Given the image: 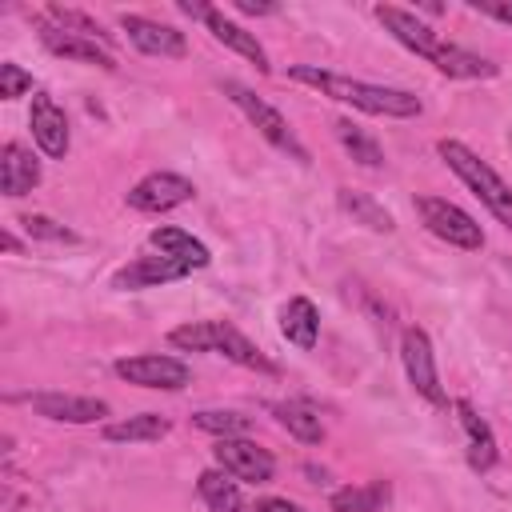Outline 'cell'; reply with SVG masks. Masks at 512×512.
Returning <instances> with one entry per match:
<instances>
[{
    "mask_svg": "<svg viewBox=\"0 0 512 512\" xmlns=\"http://www.w3.org/2000/svg\"><path fill=\"white\" fill-rule=\"evenodd\" d=\"M196 488H200V500H204L212 512H240V508H244L240 484H236L224 468H208V472H200Z\"/></svg>",
    "mask_w": 512,
    "mask_h": 512,
    "instance_id": "7402d4cb",
    "label": "cell"
},
{
    "mask_svg": "<svg viewBox=\"0 0 512 512\" xmlns=\"http://www.w3.org/2000/svg\"><path fill=\"white\" fill-rule=\"evenodd\" d=\"M456 416H460V424H464V432H468V464L472 468H492L496 464V440H492V428L476 416V408L468 404V400H456Z\"/></svg>",
    "mask_w": 512,
    "mask_h": 512,
    "instance_id": "ffe728a7",
    "label": "cell"
},
{
    "mask_svg": "<svg viewBox=\"0 0 512 512\" xmlns=\"http://www.w3.org/2000/svg\"><path fill=\"white\" fill-rule=\"evenodd\" d=\"M168 436V420L156 416V412H140V416H128V420H116L104 428V440L108 444H152Z\"/></svg>",
    "mask_w": 512,
    "mask_h": 512,
    "instance_id": "44dd1931",
    "label": "cell"
},
{
    "mask_svg": "<svg viewBox=\"0 0 512 512\" xmlns=\"http://www.w3.org/2000/svg\"><path fill=\"white\" fill-rule=\"evenodd\" d=\"M0 244H4V248H8V252H16V248H20V240H16V236H12V232H4V236H0Z\"/></svg>",
    "mask_w": 512,
    "mask_h": 512,
    "instance_id": "d590c367",
    "label": "cell"
},
{
    "mask_svg": "<svg viewBox=\"0 0 512 512\" xmlns=\"http://www.w3.org/2000/svg\"><path fill=\"white\" fill-rule=\"evenodd\" d=\"M36 184H40V164H36V156H32L24 144L8 140L4 152H0V188H4V196H24V192H32Z\"/></svg>",
    "mask_w": 512,
    "mask_h": 512,
    "instance_id": "2e32d148",
    "label": "cell"
},
{
    "mask_svg": "<svg viewBox=\"0 0 512 512\" xmlns=\"http://www.w3.org/2000/svg\"><path fill=\"white\" fill-rule=\"evenodd\" d=\"M272 412H276V420H280L296 440H304V444H320V440H324V424H320V416H316L304 400L272 404Z\"/></svg>",
    "mask_w": 512,
    "mask_h": 512,
    "instance_id": "d4e9b609",
    "label": "cell"
},
{
    "mask_svg": "<svg viewBox=\"0 0 512 512\" xmlns=\"http://www.w3.org/2000/svg\"><path fill=\"white\" fill-rule=\"evenodd\" d=\"M236 8L248 12V16H268V12H276V4H260V0H236Z\"/></svg>",
    "mask_w": 512,
    "mask_h": 512,
    "instance_id": "836d02e7",
    "label": "cell"
},
{
    "mask_svg": "<svg viewBox=\"0 0 512 512\" xmlns=\"http://www.w3.org/2000/svg\"><path fill=\"white\" fill-rule=\"evenodd\" d=\"M436 148H440L444 164H448V168H452V172H456V176H460V180L488 204V212L512 232V188L496 176V168H492L488 160H480L472 148H464L460 140H440Z\"/></svg>",
    "mask_w": 512,
    "mask_h": 512,
    "instance_id": "3957f363",
    "label": "cell"
},
{
    "mask_svg": "<svg viewBox=\"0 0 512 512\" xmlns=\"http://www.w3.org/2000/svg\"><path fill=\"white\" fill-rule=\"evenodd\" d=\"M192 424L204 428V432H212V436H244V432L252 428V420H248L244 412H220V408H204V412H196Z\"/></svg>",
    "mask_w": 512,
    "mask_h": 512,
    "instance_id": "83f0119b",
    "label": "cell"
},
{
    "mask_svg": "<svg viewBox=\"0 0 512 512\" xmlns=\"http://www.w3.org/2000/svg\"><path fill=\"white\" fill-rule=\"evenodd\" d=\"M376 20H380L404 48H412V52L424 56V60H436L440 48H444V40H440L424 20H416V12H404V8H396V4H380V8H376Z\"/></svg>",
    "mask_w": 512,
    "mask_h": 512,
    "instance_id": "30bf717a",
    "label": "cell"
},
{
    "mask_svg": "<svg viewBox=\"0 0 512 512\" xmlns=\"http://www.w3.org/2000/svg\"><path fill=\"white\" fill-rule=\"evenodd\" d=\"M432 64H436L444 76H460V80H488V76H496V64H492V60H484V56L460 48V44H444Z\"/></svg>",
    "mask_w": 512,
    "mask_h": 512,
    "instance_id": "cb8c5ba5",
    "label": "cell"
},
{
    "mask_svg": "<svg viewBox=\"0 0 512 512\" xmlns=\"http://www.w3.org/2000/svg\"><path fill=\"white\" fill-rule=\"evenodd\" d=\"M168 340L176 344V348H184V352H220V356H228L232 364H240V368H256V372H276V364L248 340V336H240L232 324H224V320H200V324H180V328H172L168 332Z\"/></svg>",
    "mask_w": 512,
    "mask_h": 512,
    "instance_id": "7a4b0ae2",
    "label": "cell"
},
{
    "mask_svg": "<svg viewBox=\"0 0 512 512\" xmlns=\"http://www.w3.org/2000/svg\"><path fill=\"white\" fill-rule=\"evenodd\" d=\"M224 96H228V100H232V104H236V108H240V112L252 120V128H256V132H260V136H264V140H268L276 152L292 156L296 164H308V160H312V156H308V148L300 144V136L292 132V124H288V120H284V116H280V112H276V108H272L264 96H256L252 88L232 84V80L224 84Z\"/></svg>",
    "mask_w": 512,
    "mask_h": 512,
    "instance_id": "277c9868",
    "label": "cell"
},
{
    "mask_svg": "<svg viewBox=\"0 0 512 512\" xmlns=\"http://www.w3.org/2000/svg\"><path fill=\"white\" fill-rule=\"evenodd\" d=\"M148 244L160 252V256H172L176 264H184V268H208V248L196 240V236H188V232H180V228H156L152 236H148Z\"/></svg>",
    "mask_w": 512,
    "mask_h": 512,
    "instance_id": "d6986e66",
    "label": "cell"
},
{
    "mask_svg": "<svg viewBox=\"0 0 512 512\" xmlns=\"http://www.w3.org/2000/svg\"><path fill=\"white\" fill-rule=\"evenodd\" d=\"M472 8L500 20V24H512V0H472Z\"/></svg>",
    "mask_w": 512,
    "mask_h": 512,
    "instance_id": "1f68e13d",
    "label": "cell"
},
{
    "mask_svg": "<svg viewBox=\"0 0 512 512\" xmlns=\"http://www.w3.org/2000/svg\"><path fill=\"white\" fill-rule=\"evenodd\" d=\"M180 12H184V16H200V20H208L212 8H208V4H196V0H180Z\"/></svg>",
    "mask_w": 512,
    "mask_h": 512,
    "instance_id": "e575fe53",
    "label": "cell"
},
{
    "mask_svg": "<svg viewBox=\"0 0 512 512\" xmlns=\"http://www.w3.org/2000/svg\"><path fill=\"white\" fill-rule=\"evenodd\" d=\"M204 24H208V32H212L224 48L240 52L244 60H252V64H256V72H268V56H264V48H260V40H256L252 32H244L236 20H228V16H224V12H216V8L208 12V20H204Z\"/></svg>",
    "mask_w": 512,
    "mask_h": 512,
    "instance_id": "e0dca14e",
    "label": "cell"
},
{
    "mask_svg": "<svg viewBox=\"0 0 512 512\" xmlns=\"http://www.w3.org/2000/svg\"><path fill=\"white\" fill-rule=\"evenodd\" d=\"M40 40L48 52L64 56V60H76V64H92V68H116V56L100 44V40H88V36H76V32H64L56 28L52 20H40Z\"/></svg>",
    "mask_w": 512,
    "mask_h": 512,
    "instance_id": "8fae6325",
    "label": "cell"
},
{
    "mask_svg": "<svg viewBox=\"0 0 512 512\" xmlns=\"http://www.w3.org/2000/svg\"><path fill=\"white\" fill-rule=\"evenodd\" d=\"M28 88H32V72H24L20 64L4 60V64H0V96H4V100H16V96H24Z\"/></svg>",
    "mask_w": 512,
    "mask_h": 512,
    "instance_id": "4dcf8cb0",
    "label": "cell"
},
{
    "mask_svg": "<svg viewBox=\"0 0 512 512\" xmlns=\"http://www.w3.org/2000/svg\"><path fill=\"white\" fill-rule=\"evenodd\" d=\"M32 412L48 416V420H60V424H92V420H104L108 416V404L96 400V396H68V392H36L28 396Z\"/></svg>",
    "mask_w": 512,
    "mask_h": 512,
    "instance_id": "7c38bea8",
    "label": "cell"
},
{
    "mask_svg": "<svg viewBox=\"0 0 512 512\" xmlns=\"http://www.w3.org/2000/svg\"><path fill=\"white\" fill-rule=\"evenodd\" d=\"M48 20H52L56 28H64V32H76V36H88V40H108V32H104L92 16H84V12H72V8L48 4Z\"/></svg>",
    "mask_w": 512,
    "mask_h": 512,
    "instance_id": "f1b7e54d",
    "label": "cell"
},
{
    "mask_svg": "<svg viewBox=\"0 0 512 512\" xmlns=\"http://www.w3.org/2000/svg\"><path fill=\"white\" fill-rule=\"evenodd\" d=\"M192 268L176 264L172 256H140L132 264H124L116 276H112V288H156V284H168V280H180L188 276Z\"/></svg>",
    "mask_w": 512,
    "mask_h": 512,
    "instance_id": "9a60e30c",
    "label": "cell"
},
{
    "mask_svg": "<svg viewBox=\"0 0 512 512\" xmlns=\"http://www.w3.org/2000/svg\"><path fill=\"white\" fill-rule=\"evenodd\" d=\"M392 488L384 480H372V484H348V488H336L328 508L332 512H380L388 504Z\"/></svg>",
    "mask_w": 512,
    "mask_h": 512,
    "instance_id": "603a6c76",
    "label": "cell"
},
{
    "mask_svg": "<svg viewBox=\"0 0 512 512\" xmlns=\"http://www.w3.org/2000/svg\"><path fill=\"white\" fill-rule=\"evenodd\" d=\"M280 332L296 344V348H316V332H320V312L312 300L304 296H292L284 308H280Z\"/></svg>",
    "mask_w": 512,
    "mask_h": 512,
    "instance_id": "ac0fdd59",
    "label": "cell"
},
{
    "mask_svg": "<svg viewBox=\"0 0 512 512\" xmlns=\"http://www.w3.org/2000/svg\"><path fill=\"white\" fill-rule=\"evenodd\" d=\"M20 224H24V232H28L32 240H52V244H76V232H72V228H64V224H56L52 216H24Z\"/></svg>",
    "mask_w": 512,
    "mask_h": 512,
    "instance_id": "f546056e",
    "label": "cell"
},
{
    "mask_svg": "<svg viewBox=\"0 0 512 512\" xmlns=\"http://www.w3.org/2000/svg\"><path fill=\"white\" fill-rule=\"evenodd\" d=\"M332 128H336V140L344 144V152H348L352 160H360L364 168H380V164H384V152H380V144H376V140H372L364 128H356L352 120H336Z\"/></svg>",
    "mask_w": 512,
    "mask_h": 512,
    "instance_id": "4316f807",
    "label": "cell"
},
{
    "mask_svg": "<svg viewBox=\"0 0 512 512\" xmlns=\"http://www.w3.org/2000/svg\"><path fill=\"white\" fill-rule=\"evenodd\" d=\"M192 192H196L192 180H184L176 172H152V176H144L140 184L128 188V204L136 212H168V208L188 204Z\"/></svg>",
    "mask_w": 512,
    "mask_h": 512,
    "instance_id": "9c48e42d",
    "label": "cell"
},
{
    "mask_svg": "<svg viewBox=\"0 0 512 512\" xmlns=\"http://www.w3.org/2000/svg\"><path fill=\"white\" fill-rule=\"evenodd\" d=\"M120 28L128 32V40L148 52V56H184V32H176L172 24H160V20H148V16H124Z\"/></svg>",
    "mask_w": 512,
    "mask_h": 512,
    "instance_id": "4fadbf2b",
    "label": "cell"
},
{
    "mask_svg": "<svg viewBox=\"0 0 512 512\" xmlns=\"http://www.w3.org/2000/svg\"><path fill=\"white\" fill-rule=\"evenodd\" d=\"M28 120H32V140L44 148V156L60 160V156L68 152V120H64V112H60L44 92H36Z\"/></svg>",
    "mask_w": 512,
    "mask_h": 512,
    "instance_id": "5bb4252c",
    "label": "cell"
},
{
    "mask_svg": "<svg viewBox=\"0 0 512 512\" xmlns=\"http://www.w3.org/2000/svg\"><path fill=\"white\" fill-rule=\"evenodd\" d=\"M340 208H344L356 224H364V228H372V232H392V228H396V224H392V212H384L368 192L340 188Z\"/></svg>",
    "mask_w": 512,
    "mask_h": 512,
    "instance_id": "484cf974",
    "label": "cell"
},
{
    "mask_svg": "<svg viewBox=\"0 0 512 512\" xmlns=\"http://www.w3.org/2000/svg\"><path fill=\"white\" fill-rule=\"evenodd\" d=\"M116 376L128 380V384H140V388H164V392H176L192 380L188 364L176 360V356H160V352H144V356H124L116 360Z\"/></svg>",
    "mask_w": 512,
    "mask_h": 512,
    "instance_id": "8992f818",
    "label": "cell"
},
{
    "mask_svg": "<svg viewBox=\"0 0 512 512\" xmlns=\"http://www.w3.org/2000/svg\"><path fill=\"white\" fill-rule=\"evenodd\" d=\"M252 512H304L300 504H292V500H280V496H268V500H256V508Z\"/></svg>",
    "mask_w": 512,
    "mask_h": 512,
    "instance_id": "d6a6232c",
    "label": "cell"
},
{
    "mask_svg": "<svg viewBox=\"0 0 512 512\" xmlns=\"http://www.w3.org/2000/svg\"><path fill=\"white\" fill-rule=\"evenodd\" d=\"M292 80L340 100V104H352L368 116H396V120H408V116H420V96L404 92V88H388V84H368V80H352V76H340V72H324V68H312V64H296L288 68Z\"/></svg>",
    "mask_w": 512,
    "mask_h": 512,
    "instance_id": "6da1fadb",
    "label": "cell"
},
{
    "mask_svg": "<svg viewBox=\"0 0 512 512\" xmlns=\"http://www.w3.org/2000/svg\"><path fill=\"white\" fill-rule=\"evenodd\" d=\"M212 456L228 476L248 480V484H268L276 472V460L268 456V448H260L256 440H244V436H220Z\"/></svg>",
    "mask_w": 512,
    "mask_h": 512,
    "instance_id": "52a82bcc",
    "label": "cell"
},
{
    "mask_svg": "<svg viewBox=\"0 0 512 512\" xmlns=\"http://www.w3.org/2000/svg\"><path fill=\"white\" fill-rule=\"evenodd\" d=\"M416 212H420V220H424V228L432 232V236H440V240H448L452 248H480L484 244V232H480V224L464 212V208H456L452 200H440V196H420L416 200Z\"/></svg>",
    "mask_w": 512,
    "mask_h": 512,
    "instance_id": "5b68a950",
    "label": "cell"
},
{
    "mask_svg": "<svg viewBox=\"0 0 512 512\" xmlns=\"http://www.w3.org/2000/svg\"><path fill=\"white\" fill-rule=\"evenodd\" d=\"M400 360H404V372H408V384L428 400V404H444V388H440V376H436V360H432V344L424 336V328H404V340H400Z\"/></svg>",
    "mask_w": 512,
    "mask_h": 512,
    "instance_id": "ba28073f",
    "label": "cell"
}]
</instances>
